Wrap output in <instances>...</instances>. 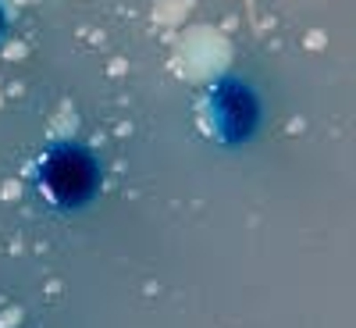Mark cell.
Listing matches in <instances>:
<instances>
[{"instance_id": "cell-1", "label": "cell", "mask_w": 356, "mask_h": 328, "mask_svg": "<svg viewBox=\"0 0 356 328\" xmlns=\"http://www.w3.org/2000/svg\"><path fill=\"white\" fill-rule=\"evenodd\" d=\"M33 182L54 211H82L86 203L97 200L104 186V168L86 143L57 139L40 154Z\"/></svg>"}, {"instance_id": "cell-3", "label": "cell", "mask_w": 356, "mask_h": 328, "mask_svg": "<svg viewBox=\"0 0 356 328\" xmlns=\"http://www.w3.org/2000/svg\"><path fill=\"white\" fill-rule=\"evenodd\" d=\"M4 36H8V11L0 4V43H4Z\"/></svg>"}, {"instance_id": "cell-2", "label": "cell", "mask_w": 356, "mask_h": 328, "mask_svg": "<svg viewBox=\"0 0 356 328\" xmlns=\"http://www.w3.org/2000/svg\"><path fill=\"white\" fill-rule=\"evenodd\" d=\"M207 118L221 143H246L260 129V100L239 79H221L207 100Z\"/></svg>"}]
</instances>
